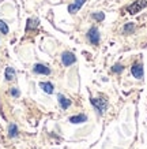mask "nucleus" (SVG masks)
<instances>
[{"label":"nucleus","mask_w":147,"mask_h":149,"mask_svg":"<svg viewBox=\"0 0 147 149\" xmlns=\"http://www.w3.org/2000/svg\"><path fill=\"white\" fill-rule=\"evenodd\" d=\"M147 6V0H136L134 4H131L128 7V13L129 14H136V13H139L142 8H144Z\"/></svg>","instance_id":"nucleus-1"},{"label":"nucleus","mask_w":147,"mask_h":149,"mask_svg":"<svg viewBox=\"0 0 147 149\" xmlns=\"http://www.w3.org/2000/svg\"><path fill=\"white\" fill-rule=\"evenodd\" d=\"M85 1H86V0H75V3H74V4H71L70 7H68V11H70L71 14L76 13V11H78V10H79L80 7H82V6L85 4Z\"/></svg>","instance_id":"nucleus-7"},{"label":"nucleus","mask_w":147,"mask_h":149,"mask_svg":"<svg viewBox=\"0 0 147 149\" xmlns=\"http://www.w3.org/2000/svg\"><path fill=\"white\" fill-rule=\"evenodd\" d=\"M93 18L95 19L97 22H101V21L105 19V14L104 13H95V14H93Z\"/></svg>","instance_id":"nucleus-14"},{"label":"nucleus","mask_w":147,"mask_h":149,"mask_svg":"<svg viewBox=\"0 0 147 149\" xmlns=\"http://www.w3.org/2000/svg\"><path fill=\"white\" fill-rule=\"evenodd\" d=\"M10 93H11V96H14V97H18L19 96V91L17 88H12V89L10 91Z\"/></svg>","instance_id":"nucleus-18"},{"label":"nucleus","mask_w":147,"mask_h":149,"mask_svg":"<svg viewBox=\"0 0 147 149\" xmlns=\"http://www.w3.org/2000/svg\"><path fill=\"white\" fill-rule=\"evenodd\" d=\"M134 23H127L124 26V33H127V34H129V33L134 32Z\"/></svg>","instance_id":"nucleus-16"},{"label":"nucleus","mask_w":147,"mask_h":149,"mask_svg":"<svg viewBox=\"0 0 147 149\" xmlns=\"http://www.w3.org/2000/svg\"><path fill=\"white\" fill-rule=\"evenodd\" d=\"M40 88L45 93H48V95H52V93H53V85H52L50 82H40Z\"/></svg>","instance_id":"nucleus-8"},{"label":"nucleus","mask_w":147,"mask_h":149,"mask_svg":"<svg viewBox=\"0 0 147 149\" xmlns=\"http://www.w3.org/2000/svg\"><path fill=\"white\" fill-rule=\"evenodd\" d=\"M0 33H3V34L8 33V26H7V23L4 21H0Z\"/></svg>","instance_id":"nucleus-13"},{"label":"nucleus","mask_w":147,"mask_h":149,"mask_svg":"<svg viewBox=\"0 0 147 149\" xmlns=\"http://www.w3.org/2000/svg\"><path fill=\"white\" fill-rule=\"evenodd\" d=\"M57 99H59V103H60V105H61V108L63 109H67L70 105H71V101L67 99V97H64L63 95H59L57 96Z\"/></svg>","instance_id":"nucleus-10"},{"label":"nucleus","mask_w":147,"mask_h":149,"mask_svg":"<svg viewBox=\"0 0 147 149\" xmlns=\"http://www.w3.org/2000/svg\"><path fill=\"white\" fill-rule=\"evenodd\" d=\"M37 26H38V21H37V19H29V21H27V26H26L27 30L36 29Z\"/></svg>","instance_id":"nucleus-12"},{"label":"nucleus","mask_w":147,"mask_h":149,"mask_svg":"<svg viewBox=\"0 0 147 149\" xmlns=\"http://www.w3.org/2000/svg\"><path fill=\"white\" fill-rule=\"evenodd\" d=\"M75 55L72 54V52H64V54L61 55V62L63 64L66 66V67H68V66H71V64L75 63Z\"/></svg>","instance_id":"nucleus-4"},{"label":"nucleus","mask_w":147,"mask_h":149,"mask_svg":"<svg viewBox=\"0 0 147 149\" xmlns=\"http://www.w3.org/2000/svg\"><path fill=\"white\" fill-rule=\"evenodd\" d=\"M123 70H124V67H123L121 64H119V63L113 66V71H115V72H121Z\"/></svg>","instance_id":"nucleus-17"},{"label":"nucleus","mask_w":147,"mask_h":149,"mask_svg":"<svg viewBox=\"0 0 147 149\" xmlns=\"http://www.w3.org/2000/svg\"><path fill=\"white\" fill-rule=\"evenodd\" d=\"M91 104L97 108V111L99 113H104L105 109L108 107V101L105 99H91Z\"/></svg>","instance_id":"nucleus-2"},{"label":"nucleus","mask_w":147,"mask_h":149,"mask_svg":"<svg viewBox=\"0 0 147 149\" xmlns=\"http://www.w3.org/2000/svg\"><path fill=\"white\" fill-rule=\"evenodd\" d=\"M33 71L36 72V74H42V75H49L50 74V70L45 64H40V63L33 67Z\"/></svg>","instance_id":"nucleus-6"},{"label":"nucleus","mask_w":147,"mask_h":149,"mask_svg":"<svg viewBox=\"0 0 147 149\" xmlns=\"http://www.w3.org/2000/svg\"><path fill=\"white\" fill-rule=\"evenodd\" d=\"M87 120V116L86 115H75V116H71L70 118V122L71 123H74V125H78V123H83V122H86Z\"/></svg>","instance_id":"nucleus-9"},{"label":"nucleus","mask_w":147,"mask_h":149,"mask_svg":"<svg viewBox=\"0 0 147 149\" xmlns=\"http://www.w3.org/2000/svg\"><path fill=\"white\" fill-rule=\"evenodd\" d=\"M4 75H6V79H7V81H12L14 78H15V71H14V68L12 67H7L6 68Z\"/></svg>","instance_id":"nucleus-11"},{"label":"nucleus","mask_w":147,"mask_h":149,"mask_svg":"<svg viewBox=\"0 0 147 149\" xmlns=\"http://www.w3.org/2000/svg\"><path fill=\"white\" fill-rule=\"evenodd\" d=\"M87 37H89V41L93 45H97L99 42V32H98L97 27H91L87 33Z\"/></svg>","instance_id":"nucleus-3"},{"label":"nucleus","mask_w":147,"mask_h":149,"mask_svg":"<svg viewBox=\"0 0 147 149\" xmlns=\"http://www.w3.org/2000/svg\"><path fill=\"white\" fill-rule=\"evenodd\" d=\"M131 72L135 78L138 79H142L143 78V66L142 63H134V66L131 67Z\"/></svg>","instance_id":"nucleus-5"},{"label":"nucleus","mask_w":147,"mask_h":149,"mask_svg":"<svg viewBox=\"0 0 147 149\" xmlns=\"http://www.w3.org/2000/svg\"><path fill=\"white\" fill-rule=\"evenodd\" d=\"M18 134V127L15 125H10V137H15Z\"/></svg>","instance_id":"nucleus-15"}]
</instances>
